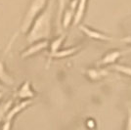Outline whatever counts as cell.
Instances as JSON below:
<instances>
[{"label": "cell", "instance_id": "cell-2", "mask_svg": "<svg viewBox=\"0 0 131 130\" xmlns=\"http://www.w3.org/2000/svg\"><path fill=\"white\" fill-rule=\"evenodd\" d=\"M49 0H31L27 7V11L24 15V18L19 28V32L27 34L29 27H31L33 21L39 14L44 10Z\"/></svg>", "mask_w": 131, "mask_h": 130}, {"label": "cell", "instance_id": "cell-19", "mask_svg": "<svg viewBox=\"0 0 131 130\" xmlns=\"http://www.w3.org/2000/svg\"><path fill=\"white\" fill-rule=\"evenodd\" d=\"M2 97H3V91H0V101H1Z\"/></svg>", "mask_w": 131, "mask_h": 130}, {"label": "cell", "instance_id": "cell-16", "mask_svg": "<svg viewBox=\"0 0 131 130\" xmlns=\"http://www.w3.org/2000/svg\"><path fill=\"white\" fill-rule=\"evenodd\" d=\"M111 69L114 70L115 71H117L119 73L131 77V67L129 66L122 65V64H114L111 66Z\"/></svg>", "mask_w": 131, "mask_h": 130}, {"label": "cell", "instance_id": "cell-15", "mask_svg": "<svg viewBox=\"0 0 131 130\" xmlns=\"http://www.w3.org/2000/svg\"><path fill=\"white\" fill-rule=\"evenodd\" d=\"M13 103H14L13 99H9V100L4 101V102H2L0 104V122L2 120H4L7 113L9 112L10 108L13 106Z\"/></svg>", "mask_w": 131, "mask_h": 130}, {"label": "cell", "instance_id": "cell-7", "mask_svg": "<svg viewBox=\"0 0 131 130\" xmlns=\"http://www.w3.org/2000/svg\"><path fill=\"white\" fill-rule=\"evenodd\" d=\"M77 5V0H71L69 6L66 8L64 11L62 18H61V27L63 29H67L71 25H72L73 17H74V12Z\"/></svg>", "mask_w": 131, "mask_h": 130}, {"label": "cell", "instance_id": "cell-3", "mask_svg": "<svg viewBox=\"0 0 131 130\" xmlns=\"http://www.w3.org/2000/svg\"><path fill=\"white\" fill-rule=\"evenodd\" d=\"M31 105V100H25V101H21L18 104L12 106L9 112L6 114L5 118H4V123H3V126H2V130H10L12 126V121L14 117L18 115L21 112H23L24 110L30 106Z\"/></svg>", "mask_w": 131, "mask_h": 130}, {"label": "cell", "instance_id": "cell-6", "mask_svg": "<svg viewBox=\"0 0 131 130\" xmlns=\"http://www.w3.org/2000/svg\"><path fill=\"white\" fill-rule=\"evenodd\" d=\"M78 28L80 29L82 33H84V35H86L87 37L91 38L93 40H97V41H113V40H115L114 37H112L104 32H101L97 29H94L88 26H85L83 24H80L78 26Z\"/></svg>", "mask_w": 131, "mask_h": 130}, {"label": "cell", "instance_id": "cell-11", "mask_svg": "<svg viewBox=\"0 0 131 130\" xmlns=\"http://www.w3.org/2000/svg\"><path fill=\"white\" fill-rule=\"evenodd\" d=\"M80 49H81L80 45H77V46H72V47H69V48H65V49H60L55 54L48 57V62L50 63L53 59H64V58L71 57L72 55L77 54Z\"/></svg>", "mask_w": 131, "mask_h": 130}, {"label": "cell", "instance_id": "cell-1", "mask_svg": "<svg viewBox=\"0 0 131 130\" xmlns=\"http://www.w3.org/2000/svg\"><path fill=\"white\" fill-rule=\"evenodd\" d=\"M56 0H49L44 10L33 21L31 27L27 32V42L28 44L34 43L40 40H49L52 27L53 18L55 14Z\"/></svg>", "mask_w": 131, "mask_h": 130}, {"label": "cell", "instance_id": "cell-10", "mask_svg": "<svg viewBox=\"0 0 131 130\" xmlns=\"http://www.w3.org/2000/svg\"><path fill=\"white\" fill-rule=\"evenodd\" d=\"M88 1L89 0H77V5L75 8V12H74L73 21H72V25L74 27H78L81 24L83 17H84L85 12H86Z\"/></svg>", "mask_w": 131, "mask_h": 130}, {"label": "cell", "instance_id": "cell-12", "mask_svg": "<svg viewBox=\"0 0 131 130\" xmlns=\"http://www.w3.org/2000/svg\"><path fill=\"white\" fill-rule=\"evenodd\" d=\"M0 83L3 86H13L15 84V79L8 72L5 64L2 60H0Z\"/></svg>", "mask_w": 131, "mask_h": 130}, {"label": "cell", "instance_id": "cell-17", "mask_svg": "<svg viewBox=\"0 0 131 130\" xmlns=\"http://www.w3.org/2000/svg\"><path fill=\"white\" fill-rule=\"evenodd\" d=\"M125 130H131V109L128 112V115H127V119H126Z\"/></svg>", "mask_w": 131, "mask_h": 130}, {"label": "cell", "instance_id": "cell-14", "mask_svg": "<svg viewBox=\"0 0 131 130\" xmlns=\"http://www.w3.org/2000/svg\"><path fill=\"white\" fill-rule=\"evenodd\" d=\"M71 0H57V18H56V22H57V27L59 28V30L62 29L61 27V18L64 11L66 10V8L69 6L70 2Z\"/></svg>", "mask_w": 131, "mask_h": 130}, {"label": "cell", "instance_id": "cell-5", "mask_svg": "<svg viewBox=\"0 0 131 130\" xmlns=\"http://www.w3.org/2000/svg\"><path fill=\"white\" fill-rule=\"evenodd\" d=\"M49 40H40L37 42L29 44L27 48L21 53V58L22 59H27V58H30L34 55L38 54L41 51L49 48Z\"/></svg>", "mask_w": 131, "mask_h": 130}, {"label": "cell", "instance_id": "cell-8", "mask_svg": "<svg viewBox=\"0 0 131 130\" xmlns=\"http://www.w3.org/2000/svg\"><path fill=\"white\" fill-rule=\"evenodd\" d=\"M84 74L90 81H100L110 75V71L106 68H89L84 71Z\"/></svg>", "mask_w": 131, "mask_h": 130}, {"label": "cell", "instance_id": "cell-4", "mask_svg": "<svg viewBox=\"0 0 131 130\" xmlns=\"http://www.w3.org/2000/svg\"><path fill=\"white\" fill-rule=\"evenodd\" d=\"M131 52V48L126 49V50H118V49H115V50H111L109 52H107L106 54L101 58V60L98 62V66H112L116 63V61L119 59L120 57L124 56V55L128 54Z\"/></svg>", "mask_w": 131, "mask_h": 130}, {"label": "cell", "instance_id": "cell-13", "mask_svg": "<svg viewBox=\"0 0 131 130\" xmlns=\"http://www.w3.org/2000/svg\"><path fill=\"white\" fill-rule=\"evenodd\" d=\"M66 36H67V35H66L65 33H62L58 37H56L55 39H53V40L50 42L49 43L50 51H49V54H48V57L55 54L57 51H59V50L62 48L63 43H64V41H65V39H66Z\"/></svg>", "mask_w": 131, "mask_h": 130}, {"label": "cell", "instance_id": "cell-9", "mask_svg": "<svg viewBox=\"0 0 131 130\" xmlns=\"http://www.w3.org/2000/svg\"><path fill=\"white\" fill-rule=\"evenodd\" d=\"M35 96V91L33 90L32 84L29 80H26L23 82L22 85L19 87L17 91V97L19 98L21 101L25 100H31Z\"/></svg>", "mask_w": 131, "mask_h": 130}, {"label": "cell", "instance_id": "cell-18", "mask_svg": "<svg viewBox=\"0 0 131 130\" xmlns=\"http://www.w3.org/2000/svg\"><path fill=\"white\" fill-rule=\"evenodd\" d=\"M3 90H4V86H3V85L0 83V91H3Z\"/></svg>", "mask_w": 131, "mask_h": 130}]
</instances>
